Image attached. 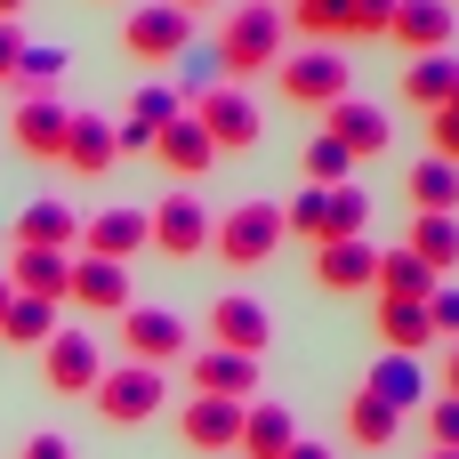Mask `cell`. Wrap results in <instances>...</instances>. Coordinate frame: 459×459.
I'll list each match as a JSON object with an SVG mask.
<instances>
[{
    "instance_id": "obj_30",
    "label": "cell",
    "mask_w": 459,
    "mask_h": 459,
    "mask_svg": "<svg viewBox=\"0 0 459 459\" xmlns=\"http://www.w3.org/2000/svg\"><path fill=\"white\" fill-rule=\"evenodd\" d=\"M444 274H428L411 250H379V274H371V299H428Z\"/></svg>"
},
{
    "instance_id": "obj_35",
    "label": "cell",
    "mask_w": 459,
    "mask_h": 459,
    "mask_svg": "<svg viewBox=\"0 0 459 459\" xmlns=\"http://www.w3.org/2000/svg\"><path fill=\"white\" fill-rule=\"evenodd\" d=\"M452 202H459V169L428 153V161L411 169V210H452Z\"/></svg>"
},
{
    "instance_id": "obj_40",
    "label": "cell",
    "mask_w": 459,
    "mask_h": 459,
    "mask_svg": "<svg viewBox=\"0 0 459 459\" xmlns=\"http://www.w3.org/2000/svg\"><path fill=\"white\" fill-rule=\"evenodd\" d=\"M428 323H436V339H459V282L428 290Z\"/></svg>"
},
{
    "instance_id": "obj_29",
    "label": "cell",
    "mask_w": 459,
    "mask_h": 459,
    "mask_svg": "<svg viewBox=\"0 0 459 459\" xmlns=\"http://www.w3.org/2000/svg\"><path fill=\"white\" fill-rule=\"evenodd\" d=\"M363 387H371L379 403H395V411H411V403H428V371H420V355H379Z\"/></svg>"
},
{
    "instance_id": "obj_2",
    "label": "cell",
    "mask_w": 459,
    "mask_h": 459,
    "mask_svg": "<svg viewBox=\"0 0 459 459\" xmlns=\"http://www.w3.org/2000/svg\"><path fill=\"white\" fill-rule=\"evenodd\" d=\"M282 8H266V0H250V8H234L226 16V32H218V65H226V81H242V73H274L282 65Z\"/></svg>"
},
{
    "instance_id": "obj_49",
    "label": "cell",
    "mask_w": 459,
    "mask_h": 459,
    "mask_svg": "<svg viewBox=\"0 0 459 459\" xmlns=\"http://www.w3.org/2000/svg\"><path fill=\"white\" fill-rule=\"evenodd\" d=\"M428 459H459V452H428Z\"/></svg>"
},
{
    "instance_id": "obj_47",
    "label": "cell",
    "mask_w": 459,
    "mask_h": 459,
    "mask_svg": "<svg viewBox=\"0 0 459 459\" xmlns=\"http://www.w3.org/2000/svg\"><path fill=\"white\" fill-rule=\"evenodd\" d=\"M8 299H16V290H8V274H0V323H8Z\"/></svg>"
},
{
    "instance_id": "obj_31",
    "label": "cell",
    "mask_w": 459,
    "mask_h": 459,
    "mask_svg": "<svg viewBox=\"0 0 459 459\" xmlns=\"http://www.w3.org/2000/svg\"><path fill=\"white\" fill-rule=\"evenodd\" d=\"M0 339H16V347H48V339H56V307L16 290V299H8V323H0Z\"/></svg>"
},
{
    "instance_id": "obj_16",
    "label": "cell",
    "mask_w": 459,
    "mask_h": 459,
    "mask_svg": "<svg viewBox=\"0 0 459 459\" xmlns=\"http://www.w3.org/2000/svg\"><path fill=\"white\" fill-rule=\"evenodd\" d=\"M452 24H459L452 0H403V8L387 16V40L411 48V56H436V48H452Z\"/></svg>"
},
{
    "instance_id": "obj_41",
    "label": "cell",
    "mask_w": 459,
    "mask_h": 459,
    "mask_svg": "<svg viewBox=\"0 0 459 459\" xmlns=\"http://www.w3.org/2000/svg\"><path fill=\"white\" fill-rule=\"evenodd\" d=\"M24 48H32V40H24L16 24H0V89L16 81V65H24Z\"/></svg>"
},
{
    "instance_id": "obj_9",
    "label": "cell",
    "mask_w": 459,
    "mask_h": 459,
    "mask_svg": "<svg viewBox=\"0 0 459 459\" xmlns=\"http://www.w3.org/2000/svg\"><path fill=\"white\" fill-rule=\"evenodd\" d=\"M137 250H153V218L145 210H97L89 226H81V258H113V266H129Z\"/></svg>"
},
{
    "instance_id": "obj_13",
    "label": "cell",
    "mask_w": 459,
    "mask_h": 459,
    "mask_svg": "<svg viewBox=\"0 0 459 459\" xmlns=\"http://www.w3.org/2000/svg\"><path fill=\"white\" fill-rule=\"evenodd\" d=\"M210 339H218L226 355H266V339H274V315H266L250 290H226V299L210 307Z\"/></svg>"
},
{
    "instance_id": "obj_7",
    "label": "cell",
    "mask_w": 459,
    "mask_h": 459,
    "mask_svg": "<svg viewBox=\"0 0 459 459\" xmlns=\"http://www.w3.org/2000/svg\"><path fill=\"white\" fill-rule=\"evenodd\" d=\"M161 371L153 363H121V371H105L97 387H89V403H97V420H113V428H145L153 411H161Z\"/></svg>"
},
{
    "instance_id": "obj_25",
    "label": "cell",
    "mask_w": 459,
    "mask_h": 459,
    "mask_svg": "<svg viewBox=\"0 0 459 459\" xmlns=\"http://www.w3.org/2000/svg\"><path fill=\"white\" fill-rule=\"evenodd\" d=\"M65 282H73V258L65 250H16V266H8V290L48 299V307H65Z\"/></svg>"
},
{
    "instance_id": "obj_26",
    "label": "cell",
    "mask_w": 459,
    "mask_h": 459,
    "mask_svg": "<svg viewBox=\"0 0 459 459\" xmlns=\"http://www.w3.org/2000/svg\"><path fill=\"white\" fill-rule=\"evenodd\" d=\"M428 274H444L452 282V266H459V218L452 210H420V226H411V242H403Z\"/></svg>"
},
{
    "instance_id": "obj_43",
    "label": "cell",
    "mask_w": 459,
    "mask_h": 459,
    "mask_svg": "<svg viewBox=\"0 0 459 459\" xmlns=\"http://www.w3.org/2000/svg\"><path fill=\"white\" fill-rule=\"evenodd\" d=\"M24 459H73V444H65V436H32V444H24Z\"/></svg>"
},
{
    "instance_id": "obj_6",
    "label": "cell",
    "mask_w": 459,
    "mask_h": 459,
    "mask_svg": "<svg viewBox=\"0 0 459 459\" xmlns=\"http://www.w3.org/2000/svg\"><path fill=\"white\" fill-rule=\"evenodd\" d=\"M194 48V16L186 8H129V24H121V56L129 65H178Z\"/></svg>"
},
{
    "instance_id": "obj_18",
    "label": "cell",
    "mask_w": 459,
    "mask_h": 459,
    "mask_svg": "<svg viewBox=\"0 0 459 459\" xmlns=\"http://www.w3.org/2000/svg\"><path fill=\"white\" fill-rule=\"evenodd\" d=\"M113 161H121L113 121H105V113H73V121H65V169H73V178H105Z\"/></svg>"
},
{
    "instance_id": "obj_44",
    "label": "cell",
    "mask_w": 459,
    "mask_h": 459,
    "mask_svg": "<svg viewBox=\"0 0 459 459\" xmlns=\"http://www.w3.org/2000/svg\"><path fill=\"white\" fill-rule=\"evenodd\" d=\"M282 459H331V444H307V436H299V444H290Z\"/></svg>"
},
{
    "instance_id": "obj_38",
    "label": "cell",
    "mask_w": 459,
    "mask_h": 459,
    "mask_svg": "<svg viewBox=\"0 0 459 459\" xmlns=\"http://www.w3.org/2000/svg\"><path fill=\"white\" fill-rule=\"evenodd\" d=\"M428 145H436V161H452V169H459V97L428 113Z\"/></svg>"
},
{
    "instance_id": "obj_28",
    "label": "cell",
    "mask_w": 459,
    "mask_h": 459,
    "mask_svg": "<svg viewBox=\"0 0 459 459\" xmlns=\"http://www.w3.org/2000/svg\"><path fill=\"white\" fill-rule=\"evenodd\" d=\"M403 97H411L420 113L452 105V97H459V56H452V48H436V56H411V73H403Z\"/></svg>"
},
{
    "instance_id": "obj_39",
    "label": "cell",
    "mask_w": 459,
    "mask_h": 459,
    "mask_svg": "<svg viewBox=\"0 0 459 459\" xmlns=\"http://www.w3.org/2000/svg\"><path fill=\"white\" fill-rule=\"evenodd\" d=\"M428 436H436V452H459V403L452 395H428Z\"/></svg>"
},
{
    "instance_id": "obj_33",
    "label": "cell",
    "mask_w": 459,
    "mask_h": 459,
    "mask_svg": "<svg viewBox=\"0 0 459 459\" xmlns=\"http://www.w3.org/2000/svg\"><path fill=\"white\" fill-rule=\"evenodd\" d=\"M299 169H307V186H355V153H347L339 137H307Z\"/></svg>"
},
{
    "instance_id": "obj_36",
    "label": "cell",
    "mask_w": 459,
    "mask_h": 459,
    "mask_svg": "<svg viewBox=\"0 0 459 459\" xmlns=\"http://www.w3.org/2000/svg\"><path fill=\"white\" fill-rule=\"evenodd\" d=\"M403 0H347V32L339 40H387V16H395Z\"/></svg>"
},
{
    "instance_id": "obj_27",
    "label": "cell",
    "mask_w": 459,
    "mask_h": 459,
    "mask_svg": "<svg viewBox=\"0 0 459 459\" xmlns=\"http://www.w3.org/2000/svg\"><path fill=\"white\" fill-rule=\"evenodd\" d=\"M395 436H403V411H395V403H379L371 387H355V395H347V444H363V452H387Z\"/></svg>"
},
{
    "instance_id": "obj_23",
    "label": "cell",
    "mask_w": 459,
    "mask_h": 459,
    "mask_svg": "<svg viewBox=\"0 0 459 459\" xmlns=\"http://www.w3.org/2000/svg\"><path fill=\"white\" fill-rule=\"evenodd\" d=\"M379 355H420L428 339H436V323H428V299H379Z\"/></svg>"
},
{
    "instance_id": "obj_3",
    "label": "cell",
    "mask_w": 459,
    "mask_h": 459,
    "mask_svg": "<svg viewBox=\"0 0 459 459\" xmlns=\"http://www.w3.org/2000/svg\"><path fill=\"white\" fill-rule=\"evenodd\" d=\"M210 250H218V266H234V274L266 266V258L282 250V202H234V210L218 218V234H210Z\"/></svg>"
},
{
    "instance_id": "obj_1",
    "label": "cell",
    "mask_w": 459,
    "mask_h": 459,
    "mask_svg": "<svg viewBox=\"0 0 459 459\" xmlns=\"http://www.w3.org/2000/svg\"><path fill=\"white\" fill-rule=\"evenodd\" d=\"M363 218H371V194L363 186H307L299 202H282V234H299V242H355L363 234Z\"/></svg>"
},
{
    "instance_id": "obj_21",
    "label": "cell",
    "mask_w": 459,
    "mask_h": 459,
    "mask_svg": "<svg viewBox=\"0 0 459 459\" xmlns=\"http://www.w3.org/2000/svg\"><path fill=\"white\" fill-rule=\"evenodd\" d=\"M194 395H226V403L258 395V355H226V347H202V355H194Z\"/></svg>"
},
{
    "instance_id": "obj_32",
    "label": "cell",
    "mask_w": 459,
    "mask_h": 459,
    "mask_svg": "<svg viewBox=\"0 0 459 459\" xmlns=\"http://www.w3.org/2000/svg\"><path fill=\"white\" fill-rule=\"evenodd\" d=\"M65 73H73V56H65V48H24V65H16V81H8V89H16V97H56V81H65Z\"/></svg>"
},
{
    "instance_id": "obj_15",
    "label": "cell",
    "mask_w": 459,
    "mask_h": 459,
    "mask_svg": "<svg viewBox=\"0 0 459 459\" xmlns=\"http://www.w3.org/2000/svg\"><path fill=\"white\" fill-rule=\"evenodd\" d=\"M65 97H16V121H8V137H16V153H32V161H65Z\"/></svg>"
},
{
    "instance_id": "obj_11",
    "label": "cell",
    "mask_w": 459,
    "mask_h": 459,
    "mask_svg": "<svg viewBox=\"0 0 459 459\" xmlns=\"http://www.w3.org/2000/svg\"><path fill=\"white\" fill-rule=\"evenodd\" d=\"M210 210L194 202V194H169V202H153V250L161 258H202L210 250Z\"/></svg>"
},
{
    "instance_id": "obj_45",
    "label": "cell",
    "mask_w": 459,
    "mask_h": 459,
    "mask_svg": "<svg viewBox=\"0 0 459 459\" xmlns=\"http://www.w3.org/2000/svg\"><path fill=\"white\" fill-rule=\"evenodd\" d=\"M444 395L459 403V339H452V363H444Z\"/></svg>"
},
{
    "instance_id": "obj_14",
    "label": "cell",
    "mask_w": 459,
    "mask_h": 459,
    "mask_svg": "<svg viewBox=\"0 0 459 459\" xmlns=\"http://www.w3.org/2000/svg\"><path fill=\"white\" fill-rule=\"evenodd\" d=\"M40 379H48L56 395H89V387L105 379V363H97V339H89V331H56V339L40 347Z\"/></svg>"
},
{
    "instance_id": "obj_37",
    "label": "cell",
    "mask_w": 459,
    "mask_h": 459,
    "mask_svg": "<svg viewBox=\"0 0 459 459\" xmlns=\"http://www.w3.org/2000/svg\"><path fill=\"white\" fill-rule=\"evenodd\" d=\"M178 113H186L178 89H137V105H129V121H145V129H169Z\"/></svg>"
},
{
    "instance_id": "obj_34",
    "label": "cell",
    "mask_w": 459,
    "mask_h": 459,
    "mask_svg": "<svg viewBox=\"0 0 459 459\" xmlns=\"http://www.w3.org/2000/svg\"><path fill=\"white\" fill-rule=\"evenodd\" d=\"M282 24H299L315 48H331V40L347 32V0H290V8H282Z\"/></svg>"
},
{
    "instance_id": "obj_5",
    "label": "cell",
    "mask_w": 459,
    "mask_h": 459,
    "mask_svg": "<svg viewBox=\"0 0 459 459\" xmlns=\"http://www.w3.org/2000/svg\"><path fill=\"white\" fill-rule=\"evenodd\" d=\"M186 113L202 121V137H210L218 153H250V145L266 137V121H258V105H250V89H242V81H218V89H210V97H194Z\"/></svg>"
},
{
    "instance_id": "obj_46",
    "label": "cell",
    "mask_w": 459,
    "mask_h": 459,
    "mask_svg": "<svg viewBox=\"0 0 459 459\" xmlns=\"http://www.w3.org/2000/svg\"><path fill=\"white\" fill-rule=\"evenodd\" d=\"M24 8H32V0H0V24H16V16H24Z\"/></svg>"
},
{
    "instance_id": "obj_17",
    "label": "cell",
    "mask_w": 459,
    "mask_h": 459,
    "mask_svg": "<svg viewBox=\"0 0 459 459\" xmlns=\"http://www.w3.org/2000/svg\"><path fill=\"white\" fill-rule=\"evenodd\" d=\"M371 274H379V250L355 234V242H323L315 250V290H331V299H355V290H371Z\"/></svg>"
},
{
    "instance_id": "obj_19",
    "label": "cell",
    "mask_w": 459,
    "mask_h": 459,
    "mask_svg": "<svg viewBox=\"0 0 459 459\" xmlns=\"http://www.w3.org/2000/svg\"><path fill=\"white\" fill-rule=\"evenodd\" d=\"M153 153H161V169H169V178H186V186H202V178H210V161H218V145L202 137V121H194V113H178L169 129H153Z\"/></svg>"
},
{
    "instance_id": "obj_48",
    "label": "cell",
    "mask_w": 459,
    "mask_h": 459,
    "mask_svg": "<svg viewBox=\"0 0 459 459\" xmlns=\"http://www.w3.org/2000/svg\"><path fill=\"white\" fill-rule=\"evenodd\" d=\"M169 8H186V16H194V8H218V0H169Z\"/></svg>"
},
{
    "instance_id": "obj_10",
    "label": "cell",
    "mask_w": 459,
    "mask_h": 459,
    "mask_svg": "<svg viewBox=\"0 0 459 459\" xmlns=\"http://www.w3.org/2000/svg\"><path fill=\"white\" fill-rule=\"evenodd\" d=\"M178 436H186V452H202V459H234L242 403H226V395H194V403L178 411Z\"/></svg>"
},
{
    "instance_id": "obj_24",
    "label": "cell",
    "mask_w": 459,
    "mask_h": 459,
    "mask_svg": "<svg viewBox=\"0 0 459 459\" xmlns=\"http://www.w3.org/2000/svg\"><path fill=\"white\" fill-rule=\"evenodd\" d=\"M16 250H81V218L65 210V202H32L24 218H16Z\"/></svg>"
},
{
    "instance_id": "obj_20",
    "label": "cell",
    "mask_w": 459,
    "mask_h": 459,
    "mask_svg": "<svg viewBox=\"0 0 459 459\" xmlns=\"http://www.w3.org/2000/svg\"><path fill=\"white\" fill-rule=\"evenodd\" d=\"M323 137H339L355 161H371V153H387V113L363 105V97H339V105L323 113Z\"/></svg>"
},
{
    "instance_id": "obj_12",
    "label": "cell",
    "mask_w": 459,
    "mask_h": 459,
    "mask_svg": "<svg viewBox=\"0 0 459 459\" xmlns=\"http://www.w3.org/2000/svg\"><path fill=\"white\" fill-rule=\"evenodd\" d=\"M65 307H81V315H129V307H137V299H129V266H113V258H73Z\"/></svg>"
},
{
    "instance_id": "obj_4",
    "label": "cell",
    "mask_w": 459,
    "mask_h": 459,
    "mask_svg": "<svg viewBox=\"0 0 459 459\" xmlns=\"http://www.w3.org/2000/svg\"><path fill=\"white\" fill-rule=\"evenodd\" d=\"M274 81H282V97H290V105H323V113H331L339 97H355V65H347L339 48H315V40H307V48H290V56L274 65Z\"/></svg>"
},
{
    "instance_id": "obj_22",
    "label": "cell",
    "mask_w": 459,
    "mask_h": 459,
    "mask_svg": "<svg viewBox=\"0 0 459 459\" xmlns=\"http://www.w3.org/2000/svg\"><path fill=\"white\" fill-rule=\"evenodd\" d=\"M290 444H299V428H290V411H282V403H242L234 459H282Z\"/></svg>"
},
{
    "instance_id": "obj_8",
    "label": "cell",
    "mask_w": 459,
    "mask_h": 459,
    "mask_svg": "<svg viewBox=\"0 0 459 459\" xmlns=\"http://www.w3.org/2000/svg\"><path fill=\"white\" fill-rule=\"evenodd\" d=\"M121 347H129V363H178V355H194V331L169 315V307H129L121 315Z\"/></svg>"
},
{
    "instance_id": "obj_42",
    "label": "cell",
    "mask_w": 459,
    "mask_h": 459,
    "mask_svg": "<svg viewBox=\"0 0 459 459\" xmlns=\"http://www.w3.org/2000/svg\"><path fill=\"white\" fill-rule=\"evenodd\" d=\"M113 137H121V153H153V129L145 121H113Z\"/></svg>"
}]
</instances>
